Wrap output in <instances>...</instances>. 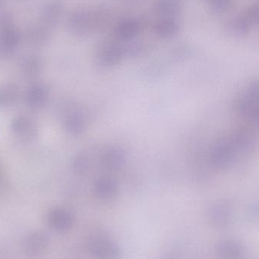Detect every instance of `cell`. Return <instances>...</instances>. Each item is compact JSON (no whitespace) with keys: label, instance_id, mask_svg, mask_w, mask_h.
I'll list each match as a JSON object with an SVG mask.
<instances>
[{"label":"cell","instance_id":"obj_1","mask_svg":"<svg viewBox=\"0 0 259 259\" xmlns=\"http://www.w3.org/2000/svg\"><path fill=\"white\" fill-rule=\"evenodd\" d=\"M249 137L245 133H237L217 142L211 153V159L218 167L231 165L239 152H244L249 146Z\"/></svg>","mask_w":259,"mask_h":259},{"label":"cell","instance_id":"obj_2","mask_svg":"<svg viewBox=\"0 0 259 259\" xmlns=\"http://www.w3.org/2000/svg\"><path fill=\"white\" fill-rule=\"evenodd\" d=\"M258 83L249 85L237 99L236 107L240 113L252 121H258Z\"/></svg>","mask_w":259,"mask_h":259},{"label":"cell","instance_id":"obj_3","mask_svg":"<svg viewBox=\"0 0 259 259\" xmlns=\"http://www.w3.org/2000/svg\"><path fill=\"white\" fill-rule=\"evenodd\" d=\"M90 255L93 259H120L122 252L116 242L108 237H94L89 243Z\"/></svg>","mask_w":259,"mask_h":259},{"label":"cell","instance_id":"obj_4","mask_svg":"<svg viewBox=\"0 0 259 259\" xmlns=\"http://www.w3.org/2000/svg\"><path fill=\"white\" fill-rule=\"evenodd\" d=\"M94 21L89 12L84 9L74 11L70 15L68 27L70 30L78 35H84L92 28Z\"/></svg>","mask_w":259,"mask_h":259},{"label":"cell","instance_id":"obj_5","mask_svg":"<svg viewBox=\"0 0 259 259\" xmlns=\"http://www.w3.org/2000/svg\"><path fill=\"white\" fill-rule=\"evenodd\" d=\"M49 225L55 231L65 232L71 229L74 224V218L68 210L56 208L51 210L47 217Z\"/></svg>","mask_w":259,"mask_h":259},{"label":"cell","instance_id":"obj_6","mask_svg":"<svg viewBox=\"0 0 259 259\" xmlns=\"http://www.w3.org/2000/svg\"><path fill=\"white\" fill-rule=\"evenodd\" d=\"M120 44H106L101 46L97 51V62L103 67L115 66L123 57Z\"/></svg>","mask_w":259,"mask_h":259},{"label":"cell","instance_id":"obj_7","mask_svg":"<svg viewBox=\"0 0 259 259\" xmlns=\"http://www.w3.org/2000/svg\"><path fill=\"white\" fill-rule=\"evenodd\" d=\"M215 251L221 259H240L245 255V249L239 242L224 240L217 243Z\"/></svg>","mask_w":259,"mask_h":259},{"label":"cell","instance_id":"obj_8","mask_svg":"<svg viewBox=\"0 0 259 259\" xmlns=\"http://www.w3.org/2000/svg\"><path fill=\"white\" fill-rule=\"evenodd\" d=\"M11 127L17 137L24 140H33L38 135L36 125L26 117L14 118Z\"/></svg>","mask_w":259,"mask_h":259},{"label":"cell","instance_id":"obj_9","mask_svg":"<svg viewBox=\"0 0 259 259\" xmlns=\"http://www.w3.org/2000/svg\"><path fill=\"white\" fill-rule=\"evenodd\" d=\"M49 239L42 231H35L27 236L24 241L26 252L32 255L41 253L48 246Z\"/></svg>","mask_w":259,"mask_h":259},{"label":"cell","instance_id":"obj_10","mask_svg":"<svg viewBox=\"0 0 259 259\" xmlns=\"http://www.w3.org/2000/svg\"><path fill=\"white\" fill-rule=\"evenodd\" d=\"M94 191L100 199L110 200L117 196L118 186L117 182L109 178H99L94 184Z\"/></svg>","mask_w":259,"mask_h":259},{"label":"cell","instance_id":"obj_11","mask_svg":"<svg viewBox=\"0 0 259 259\" xmlns=\"http://www.w3.org/2000/svg\"><path fill=\"white\" fill-rule=\"evenodd\" d=\"M19 44V35L13 27L0 29V52L9 55L16 50Z\"/></svg>","mask_w":259,"mask_h":259},{"label":"cell","instance_id":"obj_12","mask_svg":"<svg viewBox=\"0 0 259 259\" xmlns=\"http://www.w3.org/2000/svg\"><path fill=\"white\" fill-rule=\"evenodd\" d=\"M141 25L135 20L122 21L116 27V34L123 41L133 40L139 34Z\"/></svg>","mask_w":259,"mask_h":259},{"label":"cell","instance_id":"obj_13","mask_svg":"<svg viewBox=\"0 0 259 259\" xmlns=\"http://www.w3.org/2000/svg\"><path fill=\"white\" fill-rule=\"evenodd\" d=\"M179 31V24L174 18H164L158 21L155 27L154 32L157 36L162 39H170L174 37Z\"/></svg>","mask_w":259,"mask_h":259},{"label":"cell","instance_id":"obj_14","mask_svg":"<svg viewBox=\"0 0 259 259\" xmlns=\"http://www.w3.org/2000/svg\"><path fill=\"white\" fill-rule=\"evenodd\" d=\"M27 102L32 108L38 109L46 104L49 98V91L44 85L32 86L27 93Z\"/></svg>","mask_w":259,"mask_h":259},{"label":"cell","instance_id":"obj_15","mask_svg":"<svg viewBox=\"0 0 259 259\" xmlns=\"http://www.w3.org/2000/svg\"><path fill=\"white\" fill-rule=\"evenodd\" d=\"M250 26L243 15L231 18L226 24V30L228 34L236 38L246 36L250 30Z\"/></svg>","mask_w":259,"mask_h":259},{"label":"cell","instance_id":"obj_16","mask_svg":"<svg viewBox=\"0 0 259 259\" xmlns=\"http://www.w3.org/2000/svg\"><path fill=\"white\" fill-rule=\"evenodd\" d=\"M62 13V3L59 0H51L44 6L43 9V21L48 25H53L59 21Z\"/></svg>","mask_w":259,"mask_h":259},{"label":"cell","instance_id":"obj_17","mask_svg":"<svg viewBox=\"0 0 259 259\" xmlns=\"http://www.w3.org/2000/svg\"><path fill=\"white\" fill-rule=\"evenodd\" d=\"M65 129L73 135H79L85 131L86 124L83 115L79 112H69L64 119Z\"/></svg>","mask_w":259,"mask_h":259},{"label":"cell","instance_id":"obj_18","mask_svg":"<svg viewBox=\"0 0 259 259\" xmlns=\"http://www.w3.org/2000/svg\"><path fill=\"white\" fill-rule=\"evenodd\" d=\"M180 0H158L157 9L158 13L164 18H175L180 13Z\"/></svg>","mask_w":259,"mask_h":259},{"label":"cell","instance_id":"obj_19","mask_svg":"<svg viewBox=\"0 0 259 259\" xmlns=\"http://www.w3.org/2000/svg\"><path fill=\"white\" fill-rule=\"evenodd\" d=\"M42 68L41 59L36 56L24 58L21 64V71L27 78L33 79L40 75Z\"/></svg>","mask_w":259,"mask_h":259},{"label":"cell","instance_id":"obj_20","mask_svg":"<svg viewBox=\"0 0 259 259\" xmlns=\"http://www.w3.org/2000/svg\"><path fill=\"white\" fill-rule=\"evenodd\" d=\"M102 161H103V165L108 168H119L124 163V153L117 148H110L103 154Z\"/></svg>","mask_w":259,"mask_h":259},{"label":"cell","instance_id":"obj_21","mask_svg":"<svg viewBox=\"0 0 259 259\" xmlns=\"http://www.w3.org/2000/svg\"><path fill=\"white\" fill-rule=\"evenodd\" d=\"M231 216V211L225 205H217L211 211V222L217 227H223L228 225Z\"/></svg>","mask_w":259,"mask_h":259},{"label":"cell","instance_id":"obj_22","mask_svg":"<svg viewBox=\"0 0 259 259\" xmlns=\"http://www.w3.org/2000/svg\"><path fill=\"white\" fill-rule=\"evenodd\" d=\"M18 98V90L13 85H7L0 89V106L14 104Z\"/></svg>","mask_w":259,"mask_h":259},{"label":"cell","instance_id":"obj_23","mask_svg":"<svg viewBox=\"0 0 259 259\" xmlns=\"http://www.w3.org/2000/svg\"><path fill=\"white\" fill-rule=\"evenodd\" d=\"M27 37L31 44L41 45L44 44L48 39V31L45 27L35 26L29 30Z\"/></svg>","mask_w":259,"mask_h":259},{"label":"cell","instance_id":"obj_24","mask_svg":"<svg viewBox=\"0 0 259 259\" xmlns=\"http://www.w3.org/2000/svg\"><path fill=\"white\" fill-rule=\"evenodd\" d=\"M123 56H138L142 51V46L139 42H134L133 40L124 41V44L120 45Z\"/></svg>","mask_w":259,"mask_h":259},{"label":"cell","instance_id":"obj_25","mask_svg":"<svg viewBox=\"0 0 259 259\" xmlns=\"http://www.w3.org/2000/svg\"><path fill=\"white\" fill-rule=\"evenodd\" d=\"M243 16L246 18L250 27L258 26L259 21L258 3H257L252 5V6L248 9L247 12H246V13Z\"/></svg>","mask_w":259,"mask_h":259},{"label":"cell","instance_id":"obj_26","mask_svg":"<svg viewBox=\"0 0 259 259\" xmlns=\"http://www.w3.org/2000/svg\"><path fill=\"white\" fill-rule=\"evenodd\" d=\"M232 0H208L211 10L217 14H221L229 9Z\"/></svg>","mask_w":259,"mask_h":259},{"label":"cell","instance_id":"obj_27","mask_svg":"<svg viewBox=\"0 0 259 259\" xmlns=\"http://www.w3.org/2000/svg\"><path fill=\"white\" fill-rule=\"evenodd\" d=\"M88 165H89L88 160L85 155H78L73 161V167L76 173H85L88 170Z\"/></svg>","mask_w":259,"mask_h":259},{"label":"cell","instance_id":"obj_28","mask_svg":"<svg viewBox=\"0 0 259 259\" xmlns=\"http://www.w3.org/2000/svg\"><path fill=\"white\" fill-rule=\"evenodd\" d=\"M13 27L12 16L9 14L3 13L0 15V29Z\"/></svg>","mask_w":259,"mask_h":259},{"label":"cell","instance_id":"obj_29","mask_svg":"<svg viewBox=\"0 0 259 259\" xmlns=\"http://www.w3.org/2000/svg\"><path fill=\"white\" fill-rule=\"evenodd\" d=\"M2 1H3V0H0V3H1Z\"/></svg>","mask_w":259,"mask_h":259}]
</instances>
